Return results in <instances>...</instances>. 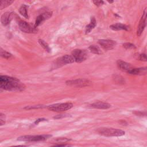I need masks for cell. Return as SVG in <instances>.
I'll list each match as a JSON object with an SVG mask.
<instances>
[{
    "label": "cell",
    "instance_id": "6da1fadb",
    "mask_svg": "<svg viewBox=\"0 0 147 147\" xmlns=\"http://www.w3.org/2000/svg\"><path fill=\"white\" fill-rule=\"evenodd\" d=\"M0 86L2 89L10 91H22L26 87L19 79L6 75H1Z\"/></svg>",
    "mask_w": 147,
    "mask_h": 147
},
{
    "label": "cell",
    "instance_id": "7a4b0ae2",
    "mask_svg": "<svg viewBox=\"0 0 147 147\" xmlns=\"http://www.w3.org/2000/svg\"><path fill=\"white\" fill-rule=\"evenodd\" d=\"M96 131L100 135L106 137H119L125 135V132L121 129L112 127H99Z\"/></svg>",
    "mask_w": 147,
    "mask_h": 147
},
{
    "label": "cell",
    "instance_id": "3957f363",
    "mask_svg": "<svg viewBox=\"0 0 147 147\" xmlns=\"http://www.w3.org/2000/svg\"><path fill=\"white\" fill-rule=\"evenodd\" d=\"M52 137L51 135H26L18 137L17 140L21 141H27V142H36V141H42L47 140L48 138Z\"/></svg>",
    "mask_w": 147,
    "mask_h": 147
},
{
    "label": "cell",
    "instance_id": "277c9868",
    "mask_svg": "<svg viewBox=\"0 0 147 147\" xmlns=\"http://www.w3.org/2000/svg\"><path fill=\"white\" fill-rule=\"evenodd\" d=\"M74 106L72 103L67 102V103H56L54 105H49L47 107V109L52 111L55 112H61L71 109Z\"/></svg>",
    "mask_w": 147,
    "mask_h": 147
},
{
    "label": "cell",
    "instance_id": "5b68a950",
    "mask_svg": "<svg viewBox=\"0 0 147 147\" xmlns=\"http://www.w3.org/2000/svg\"><path fill=\"white\" fill-rule=\"evenodd\" d=\"M17 24L20 30L27 33H37V30L34 26H32L26 21L21 20L20 18H17Z\"/></svg>",
    "mask_w": 147,
    "mask_h": 147
},
{
    "label": "cell",
    "instance_id": "8992f818",
    "mask_svg": "<svg viewBox=\"0 0 147 147\" xmlns=\"http://www.w3.org/2000/svg\"><path fill=\"white\" fill-rule=\"evenodd\" d=\"M65 83L68 86L75 87H84L90 86L91 84V82L86 79H76L68 80L65 82Z\"/></svg>",
    "mask_w": 147,
    "mask_h": 147
},
{
    "label": "cell",
    "instance_id": "52a82bcc",
    "mask_svg": "<svg viewBox=\"0 0 147 147\" xmlns=\"http://www.w3.org/2000/svg\"><path fill=\"white\" fill-rule=\"evenodd\" d=\"M72 55L74 57L75 61L82 63L87 59V53L85 50L76 49L72 52Z\"/></svg>",
    "mask_w": 147,
    "mask_h": 147
},
{
    "label": "cell",
    "instance_id": "ba28073f",
    "mask_svg": "<svg viewBox=\"0 0 147 147\" xmlns=\"http://www.w3.org/2000/svg\"><path fill=\"white\" fill-rule=\"evenodd\" d=\"M146 21H147V7H146L144 10L142 16L139 22V24H138V29L137 31V34L138 36H140L142 33L143 32L146 25Z\"/></svg>",
    "mask_w": 147,
    "mask_h": 147
},
{
    "label": "cell",
    "instance_id": "9c48e42d",
    "mask_svg": "<svg viewBox=\"0 0 147 147\" xmlns=\"http://www.w3.org/2000/svg\"><path fill=\"white\" fill-rule=\"evenodd\" d=\"M74 61L75 59L72 55H65L57 59V60L56 61V65H57L59 67H60L67 64L72 63Z\"/></svg>",
    "mask_w": 147,
    "mask_h": 147
},
{
    "label": "cell",
    "instance_id": "30bf717a",
    "mask_svg": "<svg viewBox=\"0 0 147 147\" xmlns=\"http://www.w3.org/2000/svg\"><path fill=\"white\" fill-rule=\"evenodd\" d=\"M100 45L105 50L112 49L116 45V42L111 40L100 39L98 40Z\"/></svg>",
    "mask_w": 147,
    "mask_h": 147
},
{
    "label": "cell",
    "instance_id": "8fae6325",
    "mask_svg": "<svg viewBox=\"0 0 147 147\" xmlns=\"http://www.w3.org/2000/svg\"><path fill=\"white\" fill-rule=\"evenodd\" d=\"M117 65L119 69H121L122 71L126 72L127 73H128L133 68L130 64L126 61H124L122 60H117Z\"/></svg>",
    "mask_w": 147,
    "mask_h": 147
},
{
    "label": "cell",
    "instance_id": "7c38bea8",
    "mask_svg": "<svg viewBox=\"0 0 147 147\" xmlns=\"http://www.w3.org/2000/svg\"><path fill=\"white\" fill-rule=\"evenodd\" d=\"M52 15V12H45L44 13L40 15H39L38 17H37L36 21H35V24H34V26L36 28H37L38 26H39L44 21H45V20H47L48 18H49Z\"/></svg>",
    "mask_w": 147,
    "mask_h": 147
},
{
    "label": "cell",
    "instance_id": "4fadbf2b",
    "mask_svg": "<svg viewBox=\"0 0 147 147\" xmlns=\"http://www.w3.org/2000/svg\"><path fill=\"white\" fill-rule=\"evenodd\" d=\"M14 13L13 12H5L4 13L1 18V21L3 26L8 25L13 18Z\"/></svg>",
    "mask_w": 147,
    "mask_h": 147
},
{
    "label": "cell",
    "instance_id": "5bb4252c",
    "mask_svg": "<svg viewBox=\"0 0 147 147\" xmlns=\"http://www.w3.org/2000/svg\"><path fill=\"white\" fill-rule=\"evenodd\" d=\"M90 107L94 109H109L111 107V105L105 102H96L92 104H91Z\"/></svg>",
    "mask_w": 147,
    "mask_h": 147
},
{
    "label": "cell",
    "instance_id": "9a60e30c",
    "mask_svg": "<svg viewBox=\"0 0 147 147\" xmlns=\"http://www.w3.org/2000/svg\"><path fill=\"white\" fill-rule=\"evenodd\" d=\"M127 74L134 75H144L147 74V67L133 68Z\"/></svg>",
    "mask_w": 147,
    "mask_h": 147
},
{
    "label": "cell",
    "instance_id": "2e32d148",
    "mask_svg": "<svg viewBox=\"0 0 147 147\" xmlns=\"http://www.w3.org/2000/svg\"><path fill=\"white\" fill-rule=\"evenodd\" d=\"M110 29H111L112 30H115V31L121 30H124L127 31L129 29V26H127L125 24H121V23H117V24H112L110 26Z\"/></svg>",
    "mask_w": 147,
    "mask_h": 147
},
{
    "label": "cell",
    "instance_id": "e0dca14e",
    "mask_svg": "<svg viewBox=\"0 0 147 147\" xmlns=\"http://www.w3.org/2000/svg\"><path fill=\"white\" fill-rule=\"evenodd\" d=\"M96 21L95 18L94 17H91L90 24L86 26V30H85L86 34L89 33L96 26Z\"/></svg>",
    "mask_w": 147,
    "mask_h": 147
},
{
    "label": "cell",
    "instance_id": "ac0fdd59",
    "mask_svg": "<svg viewBox=\"0 0 147 147\" xmlns=\"http://www.w3.org/2000/svg\"><path fill=\"white\" fill-rule=\"evenodd\" d=\"M89 50L91 52L96 54V55H100L102 54V51L100 49V48L96 45H91L88 47Z\"/></svg>",
    "mask_w": 147,
    "mask_h": 147
},
{
    "label": "cell",
    "instance_id": "d6986e66",
    "mask_svg": "<svg viewBox=\"0 0 147 147\" xmlns=\"http://www.w3.org/2000/svg\"><path fill=\"white\" fill-rule=\"evenodd\" d=\"M27 8L28 6L25 5H22L19 9V12L23 17H24L25 18H28V14L27 11Z\"/></svg>",
    "mask_w": 147,
    "mask_h": 147
},
{
    "label": "cell",
    "instance_id": "ffe728a7",
    "mask_svg": "<svg viewBox=\"0 0 147 147\" xmlns=\"http://www.w3.org/2000/svg\"><path fill=\"white\" fill-rule=\"evenodd\" d=\"M38 42L39 44L44 49V50L48 52H51V48H49L48 44L43 40L38 39Z\"/></svg>",
    "mask_w": 147,
    "mask_h": 147
},
{
    "label": "cell",
    "instance_id": "44dd1931",
    "mask_svg": "<svg viewBox=\"0 0 147 147\" xmlns=\"http://www.w3.org/2000/svg\"><path fill=\"white\" fill-rule=\"evenodd\" d=\"M0 54L1 57L6 59H9L12 57V55L11 53H10L9 52L6 51L5 50H3L2 48H1L0 49Z\"/></svg>",
    "mask_w": 147,
    "mask_h": 147
},
{
    "label": "cell",
    "instance_id": "7402d4cb",
    "mask_svg": "<svg viewBox=\"0 0 147 147\" xmlns=\"http://www.w3.org/2000/svg\"><path fill=\"white\" fill-rule=\"evenodd\" d=\"M45 106L42 105H33V106H28L25 107L24 109L26 110H31V109H41L43 108Z\"/></svg>",
    "mask_w": 147,
    "mask_h": 147
},
{
    "label": "cell",
    "instance_id": "603a6c76",
    "mask_svg": "<svg viewBox=\"0 0 147 147\" xmlns=\"http://www.w3.org/2000/svg\"><path fill=\"white\" fill-rule=\"evenodd\" d=\"M123 47L126 49H134L136 48V47L134 44L130 43V42H126V43L123 44Z\"/></svg>",
    "mask_w": 147,
    "mask_h": 147
},
{
    "label": "cell",
    "instance_id": "cb8c5ba5",
    "mask_svg": "<svg viewBox=\"0 0 147 147\" xmlns=\"http://www.w3.org/2000/svg\"><path fill=\"white\" fill-rule=\"evenodd\" d=\"M92 1L96 6H100L104 3L103 0H92Z\"/></svg>",
    "mask_w": 147,
    "mask_h": 147
},
{
    "label": "cell",
    "instance_id": "d4e9b609",
    "mask_svg": "<svg viewBox=\"0 0 147 147\" xmlns=\"http://www.w3.org/2000/svg\"><path fill=\"white\" fill-rule=\"evenodd\" d=\"M139 60L143 61H147V55L145 53H142L139 56Z\"/></svg>",
    "mask_w": 147,
    "mask_h": 147
},
{
    "label": "cell",
    "instance_id": "484cf974",
    "mask_svg": "<svg viewBox=\"0 0 147 147\" xmlns=\"http://www.w3.org/2000/svg\"><path fill=\"white\" fill-rule=\"evenodd\" d=\"M59 142H65L67 141H68L70 140V139L67 138H59L56 140Z\"/></svg>",
    "mask_w": 147,
    "mask_h": 147
},
{
    "label": "cell",
    "instance_id": "4316f807",
    "mask_svg": "<svg viewBox=\"0 0 147 147\" xmlns=\"http://www.w3.org/2000/svg\"><path fill=\"white\" fill-rule=\"evenodd\" d=\"M45 121H47V119H45V118H38V119H36V120L34 121V123L35 125H38L40 122Z\"/></svg>",
    "mask_w": 147,
    "mask_h": 147
},
{
    "label": "cell",
    "instance_id": "83f0119b",
    "mask_svg": "<svg viewBox=\"0 0 147 147\" xmlns=\"http://www.w3.org/2000/svg\"><path fill=\"white\" fill-rule=\"evenodd\" d=\"M66 115L65 114H60V115H57L56 116L53 117L54 119H61L64 117H65Z\"/></svg>",
    "mask_w": 147,
    "mask_h": 147
},
{
    "label": "cell",
    "instance_id": "f1b7e54d",
    "mask_svg": "<svg viewBox=\"0 0 147 147\" xmlns=\"http://www.w3.org/2000/svg\"><path fill=\"white\" fill-rule=\"evenodd\" d=\"M5 123V121H3V119H1H1H0V125L2 126V125H4Z\"/></svg>",
    "mask_w": 147,
    "mask_h": 147
},
{
    "label": "cell",
    "instance_id": "f546056e",
    "mask_svg": "<svg viewBox=\"0 0 147 147\" xmlns=\"http://www.w3.org/2000/svg\"><path fill=\"white\" fill-rule=\"evenodd\" d=\"M107 1L108 2L110 3H112L114 2V0H107Z\"/></svg>",
    "mask_w": 147,
    "mask_h": 147
}]
</instances>
